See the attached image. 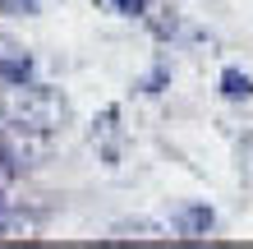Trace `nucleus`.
<instances>
[{
    "mask_svg": "<svg viewBox=\"0 0 253 249\" xmlns=\"http://www.w3.org/2000/svg\"><path fill=\"white\" fill-rule=\"evenodd\" d=\"M0 115H5L9 129L19 134H55V129L69 125V101L46 83H9L5 97H0Z\"/></svg>",
    "mask_w": 253,
    "mask_h": 249,
    "instance_id": "obj_1",
    "label": "nucleus"
},
{
    "mask_svg": "<svg viewBox=\"0 0 253 249\" xmlns=\"http://www.w3.org/2000/svg\"><path fill=\"white\" fill-rule=\"evenodd\" d=\"M33 79V55L9 33H0V83H28Z\"/></svg>",
    "mask_w": 253,
    "mask_h": 249,
    "instance_id": "obj_2",
    "label": "nucleus"
},
{
    "mask_svg": "<svg viewBox=\"0 0 253 249\" xmlns=\"http://www.w3.org/2000/svg\"><path fill=\"white\" fill-rule=\"evenodd\" d=\"M212 226H216V212L207 208V203H189V208L175 212V231H180V236H207Z\"/></svg>",
    "mask_w": 253,
    "mask_h": 249,
    "instance_id": "obj_3",
    "label": "nucleus"
},
{
    "mask_svg": "<svg viewBox=\"0 0 253 249\" xmlns=\"http://www.w3.org/2000/svg\"><path fill=\"white\" fill-rule=\"evenodd\" d=\"M221 97H226V101H249L253 97V79L244 74V69H221Z\"/></svg>",
    "mask_w": 253,
    "mask_h": 249,
    "instance_id": "obj_4",
    "label": "nucleus"
},
{
    "mask_svg": "<svg viewBox=\"0 0 253 249\" xmlns=\"http://www.w3.org/2000/svg\"><path fill=\"white\" fill-rule=\"evenodd\" d=\"M97 5L111 14H125V19H147V0H97Z\"/></svg>",
    "mask_w": 253,
    "mask_h": 249,
    "instance_id": "obj_5",
    "label": "nucleus"
},
{
    "mask_svg": "<svg viewBox=\"0 0 253 249\" xmlns=\"http://www.w3.org/2000/svg\"><path fill=\"white\" fill-rule=\"evenodd\" d=\"M37 9H42V0H0V14H14V19H28Z\"/></svg>",
    "mask_w": 253,
    "mask_h": 249,
    "instance_id": "obj_6",
    "label": "nucleus"
},
{
    "mask_svg": "<svg viewBox=\"0 0 253 249\" xmlns=\"http://www.w3.org/2000/svg\"><path fill=\"white\" fill-rule=\"evenodd\" d=\"M0 231H5V203H0Z\"/></svg>",
    "mask_w": 253,
    "mask_h": 249,
    "instance_id": "obj_7",
    "label": "nucleus"
}]
</instances>
